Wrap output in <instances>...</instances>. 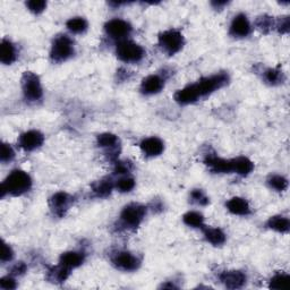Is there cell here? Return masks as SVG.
Instances as JSON below:
<instances>
[{"mask_svg": "<svg viewBox=\"0 0 290 290\" xmlns=\"http://www.w3.org/2000/svg\"><path fill=\"white\" fill-rule=\"evenodd\" d=\"M32 186V179L28 175L23 171V170H14L9 176L5 179L2 185V197L6 194L14 195V196H19L24 193L30 191Z\"/></svg>", "mask_w": 290, "mask_h": 290, "instance_id": "obj_1", "label": "cell"}, {"mask_svg": "<svg viewBox=\"0 0 290 290\" xmlns=\"http://www.w3.org/2000/svg\"><path fill=\"white\" fill-rule=\"evenodd\" d=\"M228 81L229 76L226 73H219L217 75H213V76L201 78L196 84H194V86L196 89L199 98H201L211 94L216 90L221 89L228 83Z\"/></svg>", "mask_w": 290, "mask_h": 290, "instance_id": "obj_2", "label": "cell"}, {"mask_svg": "<svg viewBox=\"0 0 290 290\" xmlns=\"http://www.w3.org/2000/svg\"><path fill=\"white\" fill-rule=\"evenodd\" d=\"M116 53L118 58L125 63H137L142 61L145 51L139 44L125 40L118 43Z\"/></svg>", "mask_w": 290, "mask_h": 290, "instance_id": "obj_3", "label": "cell"}, {"mask_svg": "<svg viewBox=\"0 0 290 290\" xmlns=\"http://www.w3.org/2000/svg\"><path fill=\"white\" fill-rule=\"evenodd\" d=\"M184 37L176 30H169L159 36V44L168 54H175L181 51L184 46Z\"/></svg>", "mask_w": 290, "mask_h": 290, "instance_id": "obj_4", "label": "cell"}, {"mask_svg": "<svg viewBox=\"0 0 290 290\" xmlns=\"http://www.w3.org/2000/svg\"><path fill=\"white\" fill-rule=\"evenodd\" d=\"M74 54V44L67 36H59L54 39L51 48V59L56 63L67 61Z\"/></svg>", "mask_w": 290, "mask_h": 290, "instance_id": "obj_5", "label": "cell"}, {"mask_svg": "<svg viewBox=\"0 0 290 290\" xmlns=\"http://www.w3.org/2000/svg\"><path fill=\"white\" fill-rule=\"evenodd\" d=\"M22 88L24 97L28 101H38L42 98V86L36 74L31 72L24 73L22 77Z\"/></svg>", "mask_w": 290, "mask_h": 290, "instance_id": "obj_6", "label": "cell"}, {"mask_svg": "<svg viewBox=\"0 0 290 290\" xmlns=\"http://www.w3.org/2000/svg\"><path fill=\"white\" fill-rule=\"evenodd\" d=\"M145 214H147V208L141 206V204L132 203L124 208L121 218L125 223V226L135 228L139 226V223L142 222Z\"/></svg>", "mask_w": 290, "mask_h": 290, "instance_id": "obj_7", "label": "cell"}, {"mask_svg": "<svg viewBox=\"0 0 290 290\" xmlns=\"http://www.w3.org/2000/svg\"><path fill=\"white\" fill-rule=\"evenodd\" d=\"M104 30H106V33L110 38L121 40L131 34L132 26L131 24L127 23L126 21L114 18L104 25Z\"/></svg>", "mask_w": 290, "mask_h": 290, "instance_id": "obj_8", "label": "cell"}, {"mask_svg": "<svg viewBox=\"0 0 290 290\" xmlns=\"http://www.w3.org/2000/svg\"><path fill=\"white\" fill-rule=\"evenodd\" d=\"M113 266L123 271H134L138 269L139 261L136 256L128 252H119L112 257Z\"/></svg>", "mask_w": 290, "mask_h": 290, "instance_id": "obj_9", "label": "cell"}, {"mask_svg": "<svg viewBox=\"0 0 290 290\" xmlns=\"http://www.w3.org/2000/svg\"><path fill=\"white\" fill-rule=\"evenodd\" d=\"M44 141V136L39 131H28L19 136V147L25 151H34L41 147Z\"/></svg>", "mask_w": 290, "mask_h": 290, "instance_id": "obj_10", "label": "cell"}, {"mask_svg": "<svg viewBox=\"0 0 290 290\" xmlns=\"http://www.w3.org/2000/svg\"><path fill=\"white\" fill-rule=\"evenodd\" d=\"M49 203H50V208L52 209L54 214L58 217H63L64 214L66 213L68 208L71 207L72 197L69 196L67 193L58 192L52 195Z\"/></svg>", "mask_w": 290, "mask_h": 290, "instance_id": "obj_11", "label": "cell"}, {"mask_svg": "<svg viewBox=\"0 0 290 290\" xmlns=\"http://www.w3.org/2000/svg\"><path fill=\"white\" fill-rule=\"evenodd\" d=\"M251 32V24L248 22L246 15L239 14L234 18V21L230 25V33L231 36L237 38L246 37Z\"/></svg>", "mask_w": 290, "mask_h": 290, "instance_id": "obj_12", "label": "cell"}, {"mask_svg": "<svg viewBox=\"0 0 290 290\" xmlns=\"http://www.w3.org/2000/svg\"><path fill=\"white\" fill-rule=\"evenodd\" d=\"M224 286L230 289L242 288L246 282V276L242 271H224L220 276Z\"/></svg>", "mask_w": 290, "mask_h": 290, "instance_id": "obj_13", "label": "cell"}, {"mask_svg": "<svg viewBox=\"0 0 290 290\" xmlns=\"http://www.w3.org/2000/svg\"><path fill=\"white\" fill-rule=\"evenodd\" d=\"M164 149L163 142L158 137H149L145 138L141 143L142 152L147 157H157L161 154Z\"/></svg>", "mask_w": 290, "mask_h": 290, "instance_id": "obj_14", "label": "cell"}, {"mask_svg": "<svg viewBox=\"0 0 290 290\" xmlns=\"http://www.w3.org/2000/svg\"><path fill=\"white\" fill-rule=\"evenodd\" d=\"M164 85L163 79L158 75H150L143 79L141 85V91L144 94H156L161 91Z\"/></svg>", "mask_w": 290, "mask_h": 290, "instance_id": "obj_15", "label": "cell"}, {"mask_svg": "<svg viewBox=\"0 0 290 290\" xmlns=\"http://www.w3.org/2000/svg\"><path fill=\"white\" fill-rule=\"evenodd\" d=\"M206 164L213 172H231V160H224L216 156H210L206 159Z\"/></svg>", "mask_w": 290, "mask_h": 290, "instance_id": "obj_16", "label": "cell"}, {"mask_svg": "<svg viewBox=\"0 0 290 290\" xmlns=\"http://www.w3.org/2000/svg\"><path fill=\"white\" fill-rule=\"evenodd\" d=\"M198 98L199 96L196 89L194 86V84L179 90V91H177L176 94H175V100L181 104H188L195 102Z\"/></svg>", "mask_w": 290, "mask_h": 290, "instance_id": "obj_17", "label": "cell"}, {"mask_svg": "<svg viewBox=\"0 0 290 290\" xmlns=\"http://www.w3.org/2000/svg\"><path fill=\"white\" fill-rule=\"evenodd\" d=\"M227 209L230 212L237 216H247L251 212L249 204L242 197H233L227 202Z\"/></svg>", "mask_w": 290, "mask_h": 290, "instance_id": "obj_18", "label": "cell"}, {"mask_svg": "<svg viewBox=\"0 0 290 290\" xmlns=\"http://www.w3.org/2000/svg\"><path fill=\"white\" fill-rule=\"evenodd\" d=\"M16 48L8 40H3L0 46V61L5 65H11L16 59Z\"/></svg>", "mask_w": 290, "mask_h": 290, "instance_id": "obj_19", "label": "cell"}, {"mask_svg": "<svg viewBox=\"0 0 290 290\" xmlns=\"http://www.w3.org/2000/svg\"><path fill=\"white\" fill-rule=\"evenodd\" d=\"M231 166L233 171L242 175V176H247L254 169V163L248 158L245 157H239L231 160Z\"/></svg>", "mask_w": 290, "mask_h": 290, "instance_id": "obj_20", "label": "cell"}, {"mask_svg": "<svg viewBox=\"0 0 290 290\" xmlns=\"http://www.w3.org/2000/svg\"><path fill=\"white\" fill-rule=\"evenodd\" d=\"M84 261V255L78 252H67L61 256V264L67 269H74L81 266Z\"/></svg>", "mask_w": 290, "mask_h": 290, "instance_id": "obj_21", "label": "cell"}, {"mask_svg": "<svg viewBox=\"0 0 290 290\" xmlns=\"http://www.w3.org/2000/svg\"><path fill=\"white\" fill-rule=\"evenodd\" d=\"M204 236H206V239L211 243L214 246H219V245H222L224 242H226V235L222 231L221 229L219 228H202Z\"/></svg>", "mask_w": 290, "mask_h": 290, "instance_id": "obj_22", "label": "cell"}, {"mask_svg": "<svg viewBox=\"0 0 290 290\" xmlns=\"http://www.w3.org/2000/svg\"><path fill=\"white\" fill-rule=\"evenodd\" d=\"M69 277V269L63 267L62 264L59 267H54L49 270L48 280L53 283H62Z\"/></svg>", "mask_w": 290, "mask_h": 290, "instance_id": "obj_23", "label": "cell"}, {"mask_svg": "<svg viewBox=\"0 0 290 290\" xmlns=\"http://www.w3.org/2000/svg\"><path fill=\"white\" fill-rule=\"evenodd\" d=\"M268 227L270 229L276 230L278 233H288L289 231V220L288 218H284L281 216H276L269 219L268 221Z\"/></svg>", "mask_w": 290, "mask_h": 290, "instance_id": "obj_24", "label": "cell"}, {"mask_svg": "<svg viewBox=\"0 0 290 290\" xmlns=\"http://www.w3.org/2000/svg\"><path fill=\"white\" fill-rule=\"evenodd\" d=\"M113 184L108 178L101 179V181L97 182L96 184H93V192L97 194V196L99 197H107L110 193L112 192Z\"/></svg>", "mask_w": 290, "mask_h": 290, "instance_id": "obj_25", "label": "cell"}, {"mask_svg": "<svg viewBox=\"0 0 290 290\" xmlns=\"http://www.w3.org/2000/svg\"><path fill=\"white\" fill-rule=\"evenodd\" d=\"M97 142L100 148L114 150L117 148V145L119 144V139L114 134L103 133V134L99 135Z\"/></svg>", "mask_w": 290, "mask_h": 290, "instance_id": "obj_26", "label": "cell"}, {"mask_svg": "<svg viewBox=\"0 0 290 290\" xmlns=\"http://www.w3.org/2000/svg\"><path fill=\"white\" fill-rule=\"evenodd\" d=\"M66 25L69 31L75 34L84 33L88 30V22H86V19L83 17L71 18L69 21H67Z\"/></svg>", "mask_w": 290, "mask_h": 290, "instance_id": "obj_27", "label": "cell"}, {"mask_svg": "<svg viewBox=\"0 0 290 290\" xmlns=\"http://www.w3.org/2000/svg\"><path fill=\"white\" fill-rule=\"evenodd\" d=\"M184 222L189 227L193 228H203L204 227V218L198 212H187L183 217Z\"/></svg>", "mask_w": 290, "mask_h": 290, "instance_id": "obj_28", "label": "cell"}, {"mask_svg": "<svg viewBox=\"0 0 290 290\" xmlns=\"http://www.w3.org/2000/svg\"><path fill=\"white\" fill-rule=\"evenodd\" d=\"M290 277L288 274H277L270 281V288L278 290H286L289 288Z\"/></svg>", "mask_w": 290, "mask_h": 290, "instance_id": "obj_29", "label": "cell"}, {"mask_svg": "<svg viewBox=\"0 0 290 290\" xmlns=\"http://www.w3.org/2000/svg\"><path fill=\"white\" fill-rule=\"evenodd\" d=\"M264 79H266L267 83H269V84L276 85L279 83H282L283 74H282V72L278 71V69L270 68V69H267V71L264 72Z\"/></svg>", "mask_w": 290, "mask_h": 290, "instance_id": "obj_30", "label": "cell"}, {"mask_svg": "<svg viewBox=\"0 0 290 290\" xmlns=\"http://www.w3.org/2000/svg\"><path fill=\"white\" fill-rule=\"evenodd\" d=\"M269 185L278 192H283L286 191L288 187V181L282 176L274 175V176H271L269 178Z\"/></svg>", "mask_w": 290, "mask_h": 290, "instance_id": "obj_31", "label": "cell"}, {"mask_svg": "<svg viewBox=\"0 0 290 290\" xmlns=\"http://www.w3.org/2000/svg\"><path fill=\"white\" fill-rule=\"evenodd\" d=\"M134 187H135V181L132 177H123L116 183V188L122 193L131 192Z\"/></svg>", "mask_w": 290, "mask_h": 290, "instance_id": "obj_32", "label": "cell"}, {"mask_svg": "<svg viewBox=\"0 0 290 290\" xmlns=\"http://www.w3.org/2000/svg\"><path fill=\"white\" fill-rule=\"evenodd\" d=\"M191 201L192 203L197 204V206H208L209 204V197L207 196L202 189H194L191 193Z\"/></svg>", "mask_w": 290, "mask_h": 290, "instance_id": "obj_33", "label": "cell"}, {"mask_svg": "<svg viewBox=\"0 0 290 290\" xmlns=\"http://www.w3.org/2000/svg\"><path fill=\"white\" fill-rule=\"evenodd\" d=\"M15 157V152L11 145L7 143H3L2 145V154H0V160L2 162H9L12 161Z\"/></svg>", "mask_w": 290, "mask_h": 290, "instance_id": "obj_34", "label": "cell"}, {"mask_svg": "<svg viewBox=\"0 0 290 290\" xmlns=\"http://www.w3.org/2000/svg\"><path fill=\"white\" fill-rule=\"evenodd\" d=\"M26 7L34 14L42 13L47 7V3L43 0H31L26 3Z\"/></svg>", "mask_w": 290, "mask_h": 290, "instance_id": "obj_35", "label": "cell"}, {"mask_svg": "<svg viewBox=\"0 0 290 290\" xmlns=\"http://www.w3.org/2000/svg\"><path fill=\"white\" fill-rule=\"evenodd\" d=\"M256 24L259 30H262V31H268V30H270L273 26V21H272V18L269 16H261V17H258Z\"/></svg>", "mask_w": 290, "mask_h": 290, "instance_id": "obj_36", "label": "cell"}, {"mask_svg": "<svg viewBox=\"0 0 290 290\" xmlns=\"http://www.w3.org/2000/svg\"><path fill=\"white\" fill-rule=\"evenodd\" d=\"M14 256V252L9 245H7L5 242H3V251H2V261L8 262L11 261Z\"/></svg>", "mask_w": 290, "mask_h": 290, "instance_id": "obj_37", "label": "cell"}, {"mask_svg": "<svg viewBox=\"0 0 290 290\" xmlns=\"http://www.w3.org/2000/svg\"><path fill=\"white\" fill-rule=\"evenodd\" d=\"M0 287L6 290H11L16 288V281L11 277H4L0 280Z\"/></svg>", "mask_w": 290, "mask_h": 290, "instance_id": "obj_38", "label": "cell"}, {"mask_svg": "<svg viewBox=\"0 0 290 290\" xmlns=\"http://www.w3.org/2000/svg\"><path fill=\"white\" fill-rule=\"evenodd\" d=\"M289 18L288 17H282L279 19V22L277 24V27L279 30L280 33H288L289 31Z\"/></svg>", "mask_w": 290, "mask_h": 290, "instance_id": "obj_39", "label": "cell"}, {"mask_svg": "<svg viewBox=\"0 0 290 290\" xmlns=\"http://www.w3.org/2000/svg\"><path fill=\"white\" fill-rule=\"evenodd\" d=\"M129 171L128 162H118L116 168H114V172L116 173H127Z\"/></svg>", "mask_w": 290, "mask_h": 290, "instance_id": "obj_40", "label": "cell"}, {"mask_svg": "<svg viewBox=\"0 0 290 290\" xmlns=\"http://www.w3.org/2000/svg\"><path fill=\"white\" fill-rule=\"evenodd\" d=\"M25 271H26V266H25L23 262H19L13 268L12 273L16 274V276H17V274H23Z\"/></svg>", "mask_w": 290, "mask_h": 290, "instance_id": "obj_41", "label": "cell"}, {"mask_svg": "<svg viewBox=\"0 0 290 290\" xmlns=\"http://www.w3.org/2000/svg\"><path fill=\"white\" fill-rule=\"evenodd\" d=\"M226 4H227L226 2H218V3H217V2H213V3H212V5H213V6L216 7V8L222 7V6H224V5H226Z\"/></svg>", "mask_w": 290, "mask_h": 290, "instance_id": "obj_42", "label": "cell"}]
</instances>
